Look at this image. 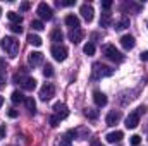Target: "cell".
<instances>
[{
	"label": "cell",
	"instance_id": "7c38bea8",
	"mask_svg": "<svg viewBox=\"0 0 148 146\" xmlns=\"http://www.w3.org/2000/svg\"><path fill=\"white\" fill-rule=\"evenodd\" d=\"M121 45H122V48L131 50V48H134L136 41H134V38L131 36V35H124V36L121 38Z\"/></svg>",
	"mask_w": 148,
	"mask_h": 146
},
{
	"label": "cell",
	"instance_id": "4fadbf2b",
	"mask_svg": "<svg viewBox=\"0 0 148 146\" xmlns=\"http://www.w3.org/2000/svg\"><path fill=\"white\" fill-rule=\"evenodd\" d=\"M93 102L97 103V107H105L107 105V96L102 91H95L93 93Z\"/></svg>",
	"mask_w": 148,
	"mask_h": 146
},
{
	"label": "cell",
	"instance_id": "ac0fdd59",
	"mask_svg": "<svg viewBox=\"0 0 148 146\" xmlns=\"http://www.w3.org/2000/svg\"><path fill=\"white\" fill-rule=\"evenodd\" d=\"M83 36H84V33L77 28V29H73L71 33H69V40L73 41V43H79L81 40H83Z\"/></svg>",
	"mask_w": 148,
	"mask_h": 146
},
{
	"label": "cell",
	"instance_id": "7a4b0ae2",
	"mask_svg": "<svg viewBox=\"0 0 148 146\" xmlns=\"http://www.w3.org/2000/svg\"><path fill=\"white\" fill-rule=\"evenodd\" d=\"M102 53H103L109 60H112V62H117V64L124 60V55H122V53H121V52H119L114 45H103V46H102Z\"/></svg>",
	"mask_w": 148,
	"mask_h": 146
},
{
	"label": "cell",
	"instance_id": "60d3db41",
	"mask_svg": "<svg viewBox=\"0 0 148 146\" xmlns=\"http://www.w3.org/2000/svg\"><path fill=\"white\" fill-rule=\"evenodd\" d=\"M145 112H147L145 107H140V108H138V113H140V115H141V113H145Z\"/></svg>",
	"mask_w": 148,
	"mask_h": 146
},
{
	"label": "cell",
	"instance_id": "d6986e66",
	"mask_svg": "<svg viewBox=\"0 0 148 146\" xmlns=\"http://www.w3.org/2000/svg\"><path fill=\"white\" fill-rule=\"evenodd\" d=\"M126 28H129V17L122 16V17L115 23V29H117V31H122V29H126Z\"/></svg>",
	"mask_w": 148,
	"mask_h": 146
},
{
	"label": "cell",
	"instance_id": "ba28073f",
	"mask_svg": "<svg viewBox=\"0 0 148 146\" xmlns=\"http://www.w3.org/2000/svg\"><path fill=\"white\" fill-rule=\"evenodd\" d=\"M79 12H81L83 19H84L86 23H91V21H93V14H95V10H93V7H91L90 3H83L81 9H79Z\"/></svg>",
	"mask_w": 148,
	"mask_h": 146
},
{
	"label": "cell",
	"instance_id": "e575fe53",
	"mask_svg": "<svg viewBox=\"0 0 148 146\" xmlns=\"http://www.w3.org/2000/svg\"><path fill=\"white\" fill-rule=\"evenodd\" d=\"M112 7V2L110 0H105V2H102V9H105V10H109Z\"/></svg>",
	"mask_w": 148,
	"mask_h": 146
},
{
	"label": "cell",
	"instance_id": "b9f144b4",
	"mask_svg": "<svg viewBox=\"0 0 148 146\" xmlns=\"http://www.w3.org/2000/svg\"><path fill=\"white\" fill-rule=\"evenodd\" d=\"M91 146H103V145H102V143H93Z\"/></svg>",
	"mask_w": 148,
	"mask_h": 146
},
{
	"label": "cell",
	"instance_id": "1f68e13d",
	"mask_svg": "<svg viewBox=\"0 0 148 146\" xmlns=\"http://www.w3.org/2000/svg\"><path fill=\"white\" fill-rule=\"evenodd\" d=\"M59 122H60V119H59L57 115H52V117H50V126H52V127H57Z\"/></svg>",
	"mask_w": 148,
	"mask_h": 146
},
{
	"label": "cell",
	"instance_id": "8d00e7d4",
	"mask_svg": "<svg viewBox=\"0 0 148 146\" xmlns=\"http://www.w3.org/2000/svg\"><path fill=\"white\" fill-rule=\"evenodd\" d=\"M21 10H23V12L29 10V3H28V2H23V3H21Z\"/></svg>",
	"mask_w": 148,
	"mask_h": 146
},
{
	"label": "cell",
	"instance_id": "44dd1931",
	"mask_svg": "<svg viewBox=\"0 0 148 146\" xmlns=\"http://www.w3.org/2000/svg\"><path fill=\"white\" fill-rule=\"evenodd\" d=\"M24 105H26V108L29 110V113H35L36 112V102L33 100V96H28L24 100Z\"/></svg>",
	"mask_w": 148,
	"mask_h": 146
},
{
	"label": "cell",
	"instance_id": "cb8c5ba5",
	"mask_svg": "<svg viewBox=\"0 0 148 146\" xmlns=\"http://www.w3.org/2000/svg\"><path fill=\"white\" fill-rule=\"evenodd\" d=\"M28 41H29L33 46H41V43H43V41H41V38L38 36V35H33V33H29V35H28Z\"/></svg>",
	"mask_w": 148,
	"mask_h": 146
},
{
	"label": "cell",
	"instance_id": "484cf974",
	"mask_svg": "<svg viewBox=\"0 0 148 146\" xmlns=\"http://www.w3.org/2000/svg\"><path fill=\"white\" fill-rule=\"evenodd\" d=\"M84 115L88 117V119H98V110H95V108H86L84 110Z\"/></svg>",
	"mask_w": 148,
	"mask_h": 146
},
{
	"label": "cell",
	"instance_id": "9c48e42d",
	"mask_svg": "<svg viewBox=\"0 0 148 146\" xmlns=\"http://www.w3.org/2000/svg\"><path fill=\"white\" fill-rule=\"evenodd\" d=\"M140 113L138 112H133V113H129L127 115V119H126V127L127 129H136L138 127V124H140Z\"/></svg>",
	"mask_w": 148,
	"mask_h": 146
},
{
	"label": "cell",
	"instance_id": "603a6c76",
	"mask_svg": "<svg viewBox=\"0 0 148 146\" xmlns=\"http://www.w3.org/2000/svg\"><path fill=\"white\" fill-rule=\"evenodd\" d=\"M10 100H12V103H14V105H17V103H23L26 98L23 96V93H21V91H14V93H12V96H10Z\"/></svg>",
	"mask_w": 148,
	"mask_h": 146
},
{
	"label": "cell",
	"instance_id": "f1b7e54d",
	"mask_svg": "<svg viewBox=\"0 0 148 146\" xmlns=\"http://www.w3.org/2000/svg\"><path fill=\"white\" fill-rule=\"evenodd\" d=\"M31 28H33L35 31H41V29H43V23H41V21H33V23H31Z\"/></svg>",
	"mask_w": 148,
	"mask_h": 146
},
{
	"label": "cell",
	"instance_id": "9a60e30c",
	"mask_svg": "<svg viewBox=\"0 0 148 146\" xmlns=\"http://www.w3.org/2000/svg\"><path fill=\"white\" fill-rule=\"evenodd\" d=\"M121 117H122V113L121 112H110L109 115H107V126H115V124H119V120H121Z\"/></svg>",
	"mask_w": 148,
	"mask_h": 146
},
{
	"label": "cell",
	"instance_id": "2e32d148",
	"mask_svg": "<svg viewBox=\"0 0 148 146\" xmlns=\"http://www.w3.org/2000/svg\"><path fill=\"white\" fill-rule=\"evenodd\" d=\"M71 136L76 138V131H69L66 136H62L60 141H59V146H73V138Z\"/></svg>",
	"mask_w": 148,
	"mask_h": 146
},
{
	"label": "cell",
	"instance_id": "3957f363",
	"mask_svg": "<svg viewBox=\"0 0 148 146\" xmlns=\"http://www.w3.org/2000/svg\"><path fill=\"white\" fill-rule=\"evenodd\" d=\"M50 52H52V55H53V59H55L57 62H64V60L67 59V53H69V50H67L64 45H53Z\"/></svg>",
	"mask_w": 148,
	"mask_h": 146
},
{
	"label": "cell",
	"instance_id": "7bdbcfd3",
	"mask_svg": "<svg viewBox=\"0 0 148 146\" xmlns=\"http://www.w3.org/2000/svg\"><path fill=\"white\" fill-rule=\"evenodd\" d=\"M2 105H3V98L0 96V107H2Z\"/></svg>",
	"mask_w": 148,
	"mask_h": 146
},
{
	"label": "cell",
	"instance_id": "8fae6325",
	"mask_svg": "<svg viewBox=\"0 0 148 146\" xmlns=\"http://www.w3.org/2000/svg\"><path fill=\"white\" fill-rule=\"evenodd\" d=\"M28 60H29V64H31L33 67H36V65H40V64L43 62V53H41V52H31L29 57H28Z\"/></svg>",
	"mask_w": 148,
	"mask_h": 146
},
{
	"label": "cell",
	"instance_id": "d4e9b609",
	"mask_svg": "<svg viewBox=\"0 0 148 146\" xmlns=\"http://www.w3.org/2000/svg\"><path fill=\"white\" fill-rule=\"evenodd\" d=\"M110 23H112L110 14H109V12L102 14V19H100V26H102V28H109V26H110Z\"/></svg>",
	"mask_w": 148,
	"mask_h": 146
},
{
	"label": "cell",
	"instance_id": "5bb4252c",
	"mask_svg": "<svg viewBox=\"0 0 148 146\" xmlns=\"http://www.w3.org/2000/svg\"><path fill=\"white\" fill-rule=\"evenodd\" d=\"M122 138H124V132H122V131H114V132H109V134L105 136V139H107L109 143H119Z\"/></svg>",
	"mask_w": 148,
	"mask_h": 146
},
{
	"label": "cell",
	"instance_id": "e0dca14e",
	"mask_svg": "<svg viewBox=\"0 0 148 146\" xmlns=\"http://www.w3.org/2000/svg\"><path fill=\"white\" fill-rule=\"evenodd\" d=\"M66 24L69 26V28H74V29H77L79 28V17L77 16H74V14H69V16H66Z\"/></svg>",
	"mask_w": 148,
	"mask_h": 146
},
{
	"label": "cell",
	"instance_id": "52a82bcc",
	"mask_svg": "<svg viewBox=\"0 0 148 146\" xmlns=\"http://www.w3.org/2000/svg\"><path fill=\"white\" fill-rule=\"evenodd\" d=\"M38 16H40L41 19H45V21H50V19L53 17V10H52V7H50L48 3L41 2V3L38 5Z\"/></svg>",
	"mask_w": 148,
	"mask_h": 146
},
{
	"label": "cell",
	"instance_id": "83f0119b",
	"mask_svg": "<svg viewBox=\"0 0 148 146\" xmlns=\"http://www.w3.org/2000/svg\"><path fill=\"white\" fill-rule=\"evenodd\" d=\"M43 76H45V77H52V76H53V67H52L50 64H47V65L43 67Z\"/></svg>",
	"mask_w": 148,
	"mask_h": 146
},
{
	"label": "cell",
	"instance_id": "d6a6232c",
	"mask_svg": "<svg viewBox=\"0 0 148 146\" xmlns=\"http://www.w3.org/2000/svg\"><path fill=\"white\" fill-rule=\"evenodd\" d=\"M140 143H141V138L140 136H136V134L131 136V145L133 146H140Z\"/></svg>",
	"mask_w": 148,
	"mask_h": 146
},
{
	"label": "cell",
	"instance_id": "ffe728a7",
	"mask_svg": "<svg viewBox=\"0 0 148 146\" xmlns=\"http://www.w3.org/2000/svg\"><path fill=\"white\" fill-rule=\"evenodd\" d=\"M50 40H52L53 43L60 45V41L64 40V35H62V31H60V29H53V31L50 33Z\"/></svg>",
	"mask_w": 148,
	"mask_h": 146
},
{
	"label": "cell",
	"instance_id": "7402d4cb",
	"mask_svg": "<svg viewBox=\"0 0 148 146\" xmlns=\"http://www.w3.org/2000/svg\"><path fill=\"white\" fill-rule=\"evenodd\" d=\"M7 17H9V21H10L12 24H21V23H23V16L17 14V12H9Z\"/></svg>",
	"mask_w": 148,
	"mask_h": 146
},
{
	"label": "cell",
	"instance_id": "836d02e7",
	"mask_svg": "<svg viewBox=\"0 0 148 146\" xmlns=\"http://www.w3.org/2000/svg\"><path fill=\"white\" fill-rule=\"evenodd\" d=\"M7 115H9L10 119H16V117H17L19 113H17V110H14V108H9V110H7Z\"/></svg>",
	"mask_w": 148,
	"mask_h": 146
},
{
	"label": "cell",
	"instance_id": "277c9868",
	"mask_svg": "<svg viewBox=\"0 0 148 146\" xmlns=\"http://www.w3.org/2000/svg\"><path fill=\"white\" fill-rule=\"evenodd\" d=\"M112 72H114V69L107 67V65H103V64H100V62L93 64V77H95V79H100V77L110 76Z\"/></svg>",
	"mask_w": 148,
	"mask_h": 146
},
{
	"label": "cell",
	"instance_id": "ee69618b",
	"mask_svg": "<svg viewBox=\"0 0 148 146\" xmlns=\"http://www.w3.org/2000/svg\"><path fill=\"white\" fill-rule=\"evenodd\" d=\"M0 16H2V9H0Z\"/></svg>",
	"mask_w": 148,
	"mask_h": 146
},
{
	"label": "cell",
	"instance_id": "8992f818",
	"mask_svg": "<svg viewBox=\"0 0 148 146\" xmlns=\"http://www.w3.org/2000/svg\"><path fill=\"white\" fill-rule=\"evenodd\" d=\"M53 95H55V86L50 84V83H45V84L41 86V89H40V98H41L43 102H48Z\"/></svg>",
	"mask_w": 148,
	"mask_h": 146
},
{
	"label": "cell",
	"instance_id": "4316f807",
	"mask_svg": "<svg viewBox=\"0 0 148 146\" xmlns=\"http://www.w3.org/2000/svg\"><path fill=\"white\" fill-rule=\"evenodd\" d=\"M83 52H84L86 55H93V53H95V45H93V43H86L84 48H83Z\"/></svg>",
	"mask_w": 148,
	"mask_h": 146
},
{
	"label": "cell",
	"instance_id": "74e56055",
	"mask_svg": "<svg viewBox=\"0 0 148 146\" xmlns=\"http://www.w3.org/2000/svg\"><path fill=\"white\" fill-rule=\"evenodd\" d=\"M5 132H7L5 126H0V138H5Z\"/></svg>",
	"mask_w": 148,
	"mask_h": 146
},
{
	"label": "cell",
	"instance_id": "d590c367",
	"mask_svg": "<svg viewBox=\"0 0 148 146\" xmlns=\"http://www.w3.org/2000/svg\"><path fill=\"white\" fill-rule=\"evenodd\" d=\"M5 86V72H0V88Z\"/></svg>",
	"mask_w": 148,
	"mask_h": 146
},
{
	"label": "cell",
	"instance_id": "6da1fadb",
	"mask_svg": "<svg viewBox=\"0 0 148 146\" xmlns=\"http://www.w3.org/2000/svg\"><path fill=\"white\" fill-rule=\"evenodd\" d=\"M0 46H2V50H3L9 57H16V55H17V52H19V41H17L16 38H12V36L2 38Z\"/></svg>",
	"mask_w": 148,
	"mask_h": 146
},
{
	"label": "cell",
	"instance_id": "f35d334b",
	"mask_svg": "<svg viewBox=\"0 0 148 146\" xmlns=\"http://www.w3.org/2000/svg\"><path fill=\"white\" fill-rule=\"evenodd\" d=\"M0 72H5V60L0 59Z\"/></svg>",
	"mask_w": 148,
	"mask_h": 146
},
{
	"label": "cell",
	"instance_id": "30bf717a",
	"mask_svg": "<svg viewBox=\"0 0 148 146\" xmlns=\"http://www.w3.org/2000/svg\"><path fill=\"white\" fill-rule=\"evenodd\" d=\"M53 112H55V115H57L60 120H62V119H66V117L69 115V110H67V107H66L64 103H60V102L53 105Z\"/></svg>",
	"mask_w": 148,
	"mask_h": 146
},
{
	"label": "cell",
	"instance_id": "f546056e",
	"mask_svg": "<svg viewBox=\"0 0 148 146\" xmlns=\"http://www.w3.org/2000/svg\"><path fill=\"white\" fill-rule=\"evenodd\" d=\"M10 31L21 35V33H23V28H21V24H10Z\"/></svg>",
	"mask_w": 148,
	"mask_h": 146
},
{
	"label": "cell",
	"instance_id": "4dcf8cb0",
	"mask_svg": "<svg viewBox=\"0 0 148 146\" xmlns=\"http://www.w3.org/2000/svg\"><path fill=\"white\" fill-rule=\"evenodd\" d=\"M57 5L59 7H71V5H74V0H64V2H57Z\"/></svg>",
	"mask_w": 148,
	"mask_h": 146
},
{
	"label": "cell",
	"instance_id": "ab89813d",
	"mask_svg": "<svg viewBox=\"0 0 148 146\" xmlns=\"http://www.w3.org/2000/svg\"><path fill=\"white\" fill-rule=\"evenodd\" d=\"M141 60H148V52H143L141 53Z\"/></svg>",
	"mask_w": 148,
	"mask_h": 146
},
{
	"label": "cell",
	"instance_id": "5b68a950",
	"mask_svg": "<svg viewBox=\"0 0 148 146\" xmlns=\"http://www.w3.org/2000/svg\"><path fill=\"white\" fill-rule=\"evenodd\" d=\"M14 81H19L21 83V88L26 89V91H33L36 88V79L35 77H19V76H16Z\"/></svg>",
	"mask_w": 148,
	"mask_h": 146
}]
</instances>
